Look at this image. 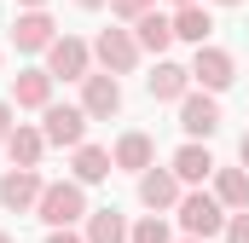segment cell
<instances>
[{
  "mask_svg": "<svg viewBox=\"0 0 249 243\" xmlns=\"http://www.w3.org/2000/svg\"><path fill=\"white\" fill-rule=\"evenodd\" d=\"M35 214H41V220H47L53 232H70V226H75V220L87 214V191H81L75 180H58V185H47V191H41Z\"/></svg>",
  "mask_w": 249,
  "mask_h": 243,
  "instance_id": "obj_1",
  "label": "cell"
},
{
  "mask_svg": "<svg viewBox=\"0 0 249 243\" xmlns=\"http://www.w3.org/2000/svg\"><path fill=\"white\" fill-rule=\"evenodd\" d=\"M226 220H232V214H226V208H220L209 191H191V197H180V226H186L197 243L220 238V232H226Z\"/></svg>",
  "mask_w": 249,
  "mask_h": 243,
  "instance_id": "obj_2",
  "label": "cell"
},
{
  "mask_svg": "<svg viewBox=\"0 0 249 243\" xmlns=\"http://www.w3.org/2000/svg\"><path fill=\"white\" fill-rule=\"evenodd\" d=\"M87 41H75V35H58L53 47H47V75L53 81H87Z\"/></svg>",
  "mask_w": 249,
  "mask_h": 243,
  "instance_id": "obj_3",
  "label": "cell"
},
{
  "mask_svg": "<svg viewBox=\"0 0 249 243\" xmlns=\"http://www.w3.org/2000/svg\"><path fill=\"white\" fill-rule=\"evenodd\" d=\"M191 81H203V93H226V87L238 81L232 52H220V47H197V58H191Z\"/></svg>",
  "mask_w": 249,
  "mask_h": 243,
  "instance_id": "obj_4",
  "label": "cell"
},
{
  "mask_svg": "<svg viewBox=\"0 0 249 243\" xmlns=\"http://www.w3.org/2000/svg\"><path fill=\"white\" fill-rule=\"evenodd\" d=\"M93 58L105 64V75H127V69L139 64V41H133L127 29H105V35L93 41Z\"/></svg>",
  "mask_w": 249,
  "mask_h": 243,
  "instance_id": "obj_5",
  "label": "cell"
},
{
  "mask_svg": "<svg viewBox=\"0 0 249 243\" xmlns=\"http://www.w3.org/2000/svg\"><path fill=\"white\" fill-rule=\"evenodd\" d=\"M41 133H47V145H70V151H81V133H87V110H75V104H47L41 110Z\"/></svg>",
  "mask_w": 249,
  "mask_h": 243,
  "instance_id": "obj_6",
  "label": "cell"
},
{
  "mask_svg": "<svg viewBox=\"0 0 249 243\" xmlns=\"http://www.w3.org/2000/svg\"><path fill=\"white\" fill-rule=\"evenodd\" d=\"M81 110L93 122H110L122 110V87H116V75H87L81 81Z\"/></svg>",
  "mask_w": 249,
  "mask_h": 243,
  "instance_id": "obj_7",
  "label": "cell"
},
{
  "mask_svg": "<svg viewBox=\"0 0 249 243\" xmlns=\"http://www.w3.org/2000/svg\"><path fill=\"white\" fill-rule=\"evenodd\" d=\"M41 191H47V180H41L35 168H12V174L0 180V203H6L12 214H23V208L41 203Z\"/></svg>",
  "mask_w": 249,
  "mask_h": 243,
  "instance_id": "obj_8",
  "label": "cell"
},
{
  "mask_svg": "<svg viewBox=\"0 0 249 243\" xmlns=\"http://www.w3.org/2000/svg\"><path fill=\"white\" fill-rule=\"evenodd\" d=\"M180 127H186L191 139H209V133L220 127V104H214V93H186V99H180Z\"/></svg>",
  "mask_w": 249,
  "mask_h": 243,
  "instance_id": "obj_9",
  "label": "cell"
},
{
  "mask_svg": "<svg viewBox=\"0 0 249 243\" xmlns=\"http://www.w3.org/2000/svg\"><path fill=\"white\" fill-rule=\"evenodd\" d=\"M53 29H58V23H53L47 12H23V17L12 23V41H18V52H47V47L58 41Z\"/></svg>",
  "mask_w": 249,
  "mask_h": 243,
  "instance_id": "obj_10",
  "label": "cell"
},
{
  "mask_svg": "<svg viewBox=\"0 0 249 243\" xmlns=\"http://www.w3.org/2000/svg\"><path fill=\"white\" fill-rule=\"evenodd\" d=\"M139 203H145V208H174V203H180L174 168H145V174H139Z\"/></svg>",
  "mask_w": 249,
  "mask_h": 243,
  "instance_id": "obj_11",
  "label": "cell"
},
{
  "mask_svg": "<svg viewBox=\"0 0 249 243\" xmlns=\"http://www.w3.org/2000/svg\"><path fill=\"white\" fill-rule=\"evenodd\" d=\"M133 41H139V52H168L174 47V17H162V12H145L139 23H133Z\"/></svg>",
  "mask_w": 249,
  "mask_h": 243,
  "instance_id": "obj_12",
  "label": "cell"
},
{
  "mask_svg": "<svg viewBox=\"0 0 249 243\" xmlns=\"http://www.w3.org/2000/svg\"><path fill=\"white\" fill-rule=\"evenodd\" d=\"M12 99H18L23 110H47V104H53V75H47V69H23V75H12Z\"/></svg>",
  "mask_w": 249,
  "mask_h": 243,
  "instance_id": "obj_13",
  "label": "cell"
},
{
  "mask_svg": "<svg viewBox=\"0 0 249 243\" xmlns=\"http://www.w3.org/2000/svg\"><path fill=\"white\" fill-rule=\"evenodd\" d=\"M214 203L232 208V214L249 208V174H244V168H214Z\"/></svg>",
  "mask_w": 249,
  "mask_h": 243,
  "instance_id": "obj_14",
  "label": "cell"
},
{
  "mask_svg": "<svg viewBox=\"0 0 249 243\" xmlns=\"http://www.w3.org/2000/svg\"><path fill=\"white\" fill-rule=\"evenodd\" d=\"M145 87H151V99H186L191 93V69H180V64H157V69H151V81H145Z\"/></svg>",
  "mask_w": 249,
  "mask_h": 243,
  "instance_id": "obj_15",
  "label": "cell"
},
{
  "mask_svg": "<svg viewBox=\"0 0 249 243\" xmlns=\"http://www.w3.org/2000/svg\"><path fill=\"white\" fill-rule=\"evenodd\" d=\"M214 174V156L203 151V145H180L174 151V180H186V185H203Z\"/></svg>",
  "mask_w": 249,
  "mask_h": 243,
  "instance_id": "obj_16",
  "label": "cell"
},
{
  "mask_svg": "<svg viewBox=\"0 0 249 243\" xmlns=\"http://www.w3.org/2000/svg\"><path fill=\"white\" fill-rule=\"evenodd\" d=\"M209 29H214V17H209L203 6H180V12H174V41L209 47Z\"/></svg>",
  "mask_w": 249,
  "mask_h": 243,
  "instance_id": "obj_17",
  "label": "cell"
},
{
  "mask_svg": "<svg viewBox=\"0 0 249 243\" xmlns=\"http://www.w3.org/2000/svg\"><path fill=\"white\" fill-rule=\"evenodd\" d=\"M151 156H157L151 133H122V139H116V168H133V174H145V168H151Z\"/></svg>",
  "mask_w": 249,
  "mask_h": 243,
  "instance_id": "obj_18",
  "label": "cell"
},
{
  "mask_svg": "<svg viewBox=\"0 0 249 243\" xmlns=\"http://www.w3.org/2000/svg\"><path fill=\"white\" fill-rule=\"evenodd\" d=\"M6 151H12V162H18V168H35V162H41V151H47V133H41V127H12Z\"/></svg>",
  "mask_w": 249,
  "mask_h": 243,
  "instance_id": "obj_19",
  "label": "cell"
},
{
  "mask_svg": "<svg viewBox=\"0 0 249 243\" xmlns=\"http://www.w3.org/2000/svg\"><path fill=\"white\" fill-rule=\"evenodd\" d=\"M110 151H99V145H81L75 151V185H99V180H110Z\"/></svg>",
  "mask_w": 249,
  "mask_h": 243,
  "instance_id": "obj_20",
  "label": "cell"
},
{
  "mask_svg": "<svg viewBox=\"0 0 249 243\" xmlns=\"http://www.w3.org/2000/svg\"><path fill=\"white\" fill-rule=\"evenodd\" d=\"M87 243H127V220L116 208H93L87 214Z\"/></svg>",
  "mask_w": 249,
  "mask_h": 243,
  "instance_id": "obj_21",
  "label": "cell"
},
{
  "mask_svg": "<svg viewBox=\"0 0 249 243\" xmlns=\"http://www.w3.org/2000/svg\"><path fill=\"white\" fill-rule=\"evenodd\" d=\"M127 243H174V238H168V220H162V214H145V220L127 232Z\"/></svg>",
  "mask_w": 249,
  "mask_h": 243,
  "instance_id": "obj_22",
  "label": "cell"
},
{
  "mask_svg": "<svg viewBox=\"0 0 249 243\" xmlns=\"http://www.w3.org/2000/svg\"><path fill=\"white\" fill-rule=\"evenodd\" d=\"M151 6H157V0H110V12H116V17H127V23H139Z\"/></svg>",
  "mask_w": 249,
  "mask_h": 243,
  "instance_id": "obj_23",
  "label": "cell"
},
{
  "mask_svg": "<svg viewBox=\"0 0 249 243\" xmlns=\"http://www.w3.org/2000/svg\"><path fill=\"white\" fill-rule=\"evenodd\" d=\"M226 243H249V208H244V214H232V220H226Z\"/></svg>",
  "mask_w": 249,
  "mask_h": 243,
  "instance_id": "obj_24",
  "label": "cell"
},
{
  "mask_svg": "<svg viewBox=\"0 0 249 243\" xmlns=\"http://www.w3.org/2000/svg\"><path fill=\"white\" fill-rule=\"evenodd\" d=\"M6 139H12V104L0 99V145H6Z\"/></svg>",
  "mask_w": 249,
  "mask_h": 243,
  "instance_id": "obj_25",
  "label": "cell"
},
{
  "mask_svg": "<svg viewBox=\"0 0 249 243\" xmlns=\"http://www.w3.org/2000/svg\"><path fill=\"white\" fill-rule=\"evenodd\" d=\"M238 162H244V174H249V133L238 139Z\"/></svg>",
  "mask_w": 249,
  "mask_h": 243,
  "instance_id": "obj_26",
  "label": "cell"
},
{
  "mask_svg": "<svg viewBox=\"0 0 249 243\" xmlns=\"http://www.w3.org/2000/svg\"><path fill=\"white\" fill-rule=\"evenodd\" d=\"M47 243H87V238H75V232H53Z\"/></svg>",
  "mask_w": 249,
  "mask_h": 243,
  "instance_id": "obj_27",
  "label": "cell"
},
{
  "mask_svg": "<svg viewBox=\"0 0 249 243\" xmlns=\"http://www.w3.org/2000/svg\"><path fill=\"white\" fill-rule=\"evenodd\" d=\"M18 6H29V12H41V6H47V0H18Z\"/></svg>",
  "mask_w": 249,
  "mask_h": 243,
  "instance_id": "obj_28",
  "label": "cell"
},
{
  "mask_svg": "<svg viewBox=\"0 0 249 243\" xmlns=\"http://www.w3.org/2000/svg\"><path fill=\"white\" fill-rule=\"evenodd\" d=\"M75 6H87V12H93V6H105V0H75Z\"/></svg>",
  "mask_w": 249,
  "mask_h": 243,
  "instance_id": "obj_29",
  "label": "cell"
},
{
  "mask_svg": "<svg viewBox=\"0 0 249 243\" xmlns=\"http://www.w3.org/2000/svg\"><path fill=\"white\" fill-rule=\"evenodd\" d=\"M174 6H197V0H174Z\"/></svg>",
  "mask_w": 249,
  "mask_h": 243,
  "instance_id": "obj_30",
  "label": "cell"
},
{
  "mask_svg": "<svg viewBox=\"0 0 249 243\" xmlns=\"http://www.w3.org/2000/svg\"><path fill=\"white\" fill-rule=\"evenodd\" d=\"M220 6H238V0H220Z\"/></svg>",
  "mask_w": 249,
  "mask_h": 243,
  "instance_id": "obj_31",
  "label": "cell"
},
{
  "mask_svg": "<svg viewBox=\"0 0 249 243\" xmlns=\"http://www.w3.org/2000/svg\"><path fill=\"white\" fill-rule=\"evenodd\" d=\"M0 243H12V238H6V232H0Z\"/></svg>",
  "mask_w": 249,
  "mask_h": 243,
  "instance_id": "obj_32",
  "label": "cell"
},
{
  "mask_svg": "<svg viewBox=\"0 0 249 243\" xmlns=\"http://www.w3.org/2000/svg\"><path fill=\"white\" fill-rule=\"evenodd\" d=\"M186 243H197V238H186Z\"/></svg>",
  "mask_w": 249,
  "mask_h": 243,
  "instance_id": "obj_33",
  "label": "cell"
}]
</instances>
